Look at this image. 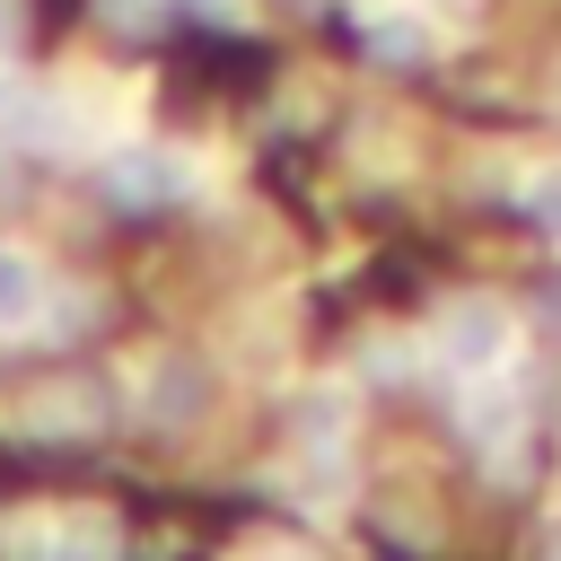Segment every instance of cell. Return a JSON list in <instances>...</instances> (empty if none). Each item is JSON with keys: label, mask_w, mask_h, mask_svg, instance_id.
Instances as JSON below:
<instances>
[{"label": "cell", "mask_w": 561, "mask_h": 561, "mask_svg": "<svg viewBox=\"0 0 561 561\" xmlns=\"http://www.w3.org/2000/svg\"><path fill=\"white\" fill-rule=\"evenodd\" d=\"M35 298H44V272H35L18 245H0V324H26Z\"/></svg>", "instance_id": "obj_3"}, {"label": "cell", "mask_w": 561, "mask_h": 561, "mask_svg": "<svg viewBox=\"0 0 561 561\" xmlns=\"http://www.w3.org/2000/svg\"><path fill=\"white\" fill-rule=\"evenodd\" d=\"M105 184H114L123 202H158V193H175V167H167V158H149V149H131V158H114V167H105Z\"/></svg>", "instance_id": "obj_2"}, {"label": "cell", "mask_w": 561, "mask_h": 561, "mask_svg": "<svg viewBox=\"0 0 561 561\" xmlns=\"http://www.w3.org/2000/svg\"><path fill=\"white\" fill-rule=\"evenodd\" d=\"M377 53H403V61H412V53H421V26H377Z\"/></svg>", "instance_id": "obj_4"}, {"label": "cell", "mask_w": 561, "mask_h": 561, "mask_svg": "<svg viewBox=\"0 0 561 561\" xmlns=\"http://www.w3.org/2000/svg\"><path fill=\"white\" fill-rule=\"evenodd\" d=\"M535 219H543V228H561V175H552V184H535Z\"/></svg>", "instance_id": "obj_5"}, {"label": "cell", "mask_w": 561, "mask_h": 561, "mask_svg": "<svg viewBox=\"0 0 561 561\" xmlns=\"http://www.w3.org/2000/svg\"><path fill=\"white\" fill-rule=\"evenodd\" d=\"M552 561H561V552H552Z\"/></svg>", "instance_id": "obj_6"}, {"label": "cell", "mask_w": 561, "mask_h": 561, "mask_svg": "<svg viewBox=\"0 0 561 561\" xmlns=\"http://www.w3.org/2000/svg\"><path fill=\"white\" fill-rule=\"evenodd\" d=\"M500 351H508V316H500L491 298L447 307V359H456V368H491Z\"/></svg>", "instance_id": "obj_1"}]
</instances>
